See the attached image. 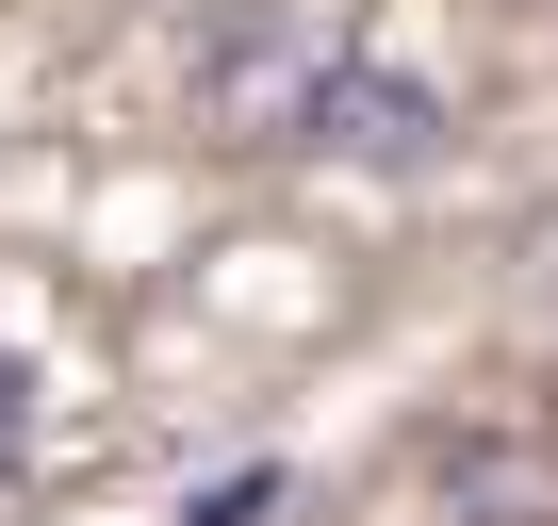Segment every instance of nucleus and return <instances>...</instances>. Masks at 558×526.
I'll return each instance as SVG.
<instances>
[{
	"label": "nucleus",
	"mask_w": 558,
	"mask_h": 526,
	"mask_svg": "<svg viewBox=\"0 0 558 526\" xmlns=\"http://www.w3.org/2000/svg\"><path fill=\"white\" fill-rule=\"evenodd\" d=\"M296 132H313V148H345V165H427V148H444L460 116H444V99H427L411 67H362V50H345V67H313Z\"/></svg>",
	"instance_id": "nucleus-1"
},
{
	"label": "nucleus",
	"mask_w": 558,
	"mask_h": 526,
	"mask_svg": "<svg viewBox=\"0 0 558 526\" xmlns=\"http://www.w3.org/2000/svg\"><path fill=\"white\" fill-rule=\"evenodd\" d=\"M263 493H279V477H263V461H246V477H214V493H197V510H181V526H263Z\"/></svg>",
	"instance_id": "nucleus-2"
},
{
	"label": "nucleus",
	"mask_w": 558,
	"mask_h": 526,
	"mask_svg": "<svg viewBox=\"0 0 558 526\" xmlns=\"http://www.w3.org/2000/svg\"><path fill=\"white\" fill-rule=\"evenodd\" d=\"M34 444V411H17V346H0V461H17Z\"/></svg>",
	"instance_id": "nucleus-3"
}]
</instances>
